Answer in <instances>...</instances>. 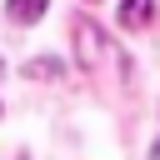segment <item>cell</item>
I'll list each match as a JSON object with an SVG mask.
<instances>
[{"mask_svg":"<svg viewBox=\"0 0 160 160\" xmlns=\"http://www.w3.org/2000/svg\"><path fill=\"white\" fill-rule=\"evenodd\" d=\"M75 50H80V60H85V65H95V60H100L105 35L95 30V20H75Z\"/></svg>","mask_w":160,"mask_h":160,"instance_id":"6da1fadb","label":"cell"},{"mask_svg":"<svg viewBox=\"0 0 160 160\" xmlns=\"http://www.w3.org/2000/svg\"><path fill=\"white\" fill-rule=\"evenodd\" d=\"M45 10H50V0H5V15H10L15 25H35Z\"/></svg>","mask_w":160,"mask_h":160,"instance_id":"7a4b0ae2","label":"cell"},{"mask_svg":"<svg viewBox=\"0 0 160 160\" xmlns=\"http://www.w3.org/2000/svg\"><path fill=\"white\" fill-rule=\"evenodd\" d=\"M150 10H155V0H125V5H120V25H125V30H140V25L150 20Z\"/></svg>","mask_w":160,"mask_h":160,"instance_id":"3957f363","label":"cell"},{"mask_svg":"<svg viewBox=\"0 0 160 160\" xmlns=\"http://www.w3.org/2000/svg\"><path fill=\"white\" fill-rule=\"evenodd\" d=\"M60 70H65V65H60V60H50V55H45V60H30V65H25V75H30V80H55Z\"/></svg>","mask_w":160,"mask_h":160,"instance_id":"277c9868","label":"cell"},{"mask_svg":"<svg viewBox=\"0 0 160 160\" xmlns=\"http://www.w3.org/2000/svg\"><path fill=\"white\" fill-rule=\"evenodd\" d=\"M150 160H160V140H155V145H150Z\"/></svg>","mask_w":160,"mask_h":160,"instance_id":"5b68a950","label":"cell"}]
</instances>
